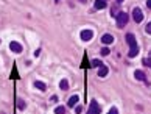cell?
Here are the masks:
<instances>
[{
  "label": "cell",
  "instance_id": "6da1fadb",
  "mask_svg": "<svg viewBox=\"0 0 151 114\" xmlns=\"http://www.w3.org/2000/svg\"><path fill=\"white\" fill-rule=\"evenodd\" d=\"M115 19H117V27L118 28H123L126 25V23H128V19H129V16L126 14V13H123V11H120L117 14V17H115Z\"/></svg>",
  "mask_w": 151,
  "mask_h": 114
},
{
  "label": "cell",
  "instance_id": "7a4b0ae2",
  "mask_svg": "<svg viewBox=\"0 0 151 114\" xmlns=\"http://www.w3.org/2000/svg\"><path fill=\"white\" fill-rule=\"evenodd\" d=\"M87 114H101V108L97 103V100H91V105L87 108Z\"/></svg>",
  "mask_w": 151,
  "mask_h": 114
},
{
  "label": "cell",
  "instance_id": "3957f363",
  "mask_svg": "<svg viewBox=\"0 0 151 114\" xmlns=\"http://www.w3.org/2000/svg\"><path fill=\"white\" fill-rule=\"evenodd\" d=\"M132 19L136 20V23H140L143 20V13H142L140 8H134V9H132Z\"/></svg>",
  "mask_w": 151,
  "mask_h": 114
},
{
  "label": "cell",
  "instance_id": "277c9868",
  "mask_svg": "<svg viewBox=\"0 0 151 114\" xmlns=\"http://www.w3.org/2000/svg\"><path fill=\"white\" fill-rule=\"evenodd\" d=\"M9 49H11V52H14V53H22V50H23V47L20 46L19 42H16V41H13L11 44H9Z\"/></svg>",
  "mask_w": 151,
  "mask_h": 114
},
{
  "label": "cell",
  "instance_id": "5b68a950",
  "mask_svg": "<svg viewBox=\"0 0 151 114\" xmlns=\"http://www.w3.org/2000/svg\"><path fill=\"white\" fill-rule=\"evenodd\" d=\"M94 38V31L92 30H83L81 31V39L83 41H91Z\"/></svg>",
  "mask_w": 151,
  "mask_h": 114
},
{
  "label": "cell",
  "instance_id": "8992f818",
  "mask_svg": "<svg viewBox=\"0 0 151 114\" xmlns=\"http://www.w3.org/2000/svg\"><path fill=\"white\" fill-rule=\"evenodd\" d=\"M139 46L137 44H134V46H131V50H129V53H128V56L129 58H134V56H137V53H139Z\"/></svg>",
  "mask_w": 151,
  "mask_h": 114
},
{
  "label": "cell",
  "instance_id": "52a82bcc",
  "mask_svg": "<svg viewBox=\"0 0 151 114\" xmlns=\"http://www.w3.org/2000/svg\"><path fill=\"white\" fill-rule=\"evenodd\" d=\"M126 42H128V46L131 47V46H134V44H137V41H136V36L132 33H128L126 34Z\"/></svg>",
  "mask_w": 151,
  "mask_h": 114
},
{
  "label": "cell",
  "instance_id": "ba28073f",
  "mask_svg": "<svg viewBox=\"0 0 151 114\" xmlns=\"http://www.w3.org/2000/svg\"><path fill=\"white\" fill-rule=\"evenodd\" d=\"M101 42H103V44H112V42H114V36H112V34H103Z\"/></svg>",
  "mask_w": 151,
  "mask_h": 114
},
{
  "label": "cell",
  "instance_id": "9c48e42d",
  "mask_svg": "<svg viewBox=\"0 0 151 114\" xmlns=\"http://www.w3.org/2000/svg\"><path fill=\"white\" fill-rule=\"evenodd\" d=\"M134 77H136L137 80H140V81H147V75H145V72H143V70H136Z\"/></svg>",
  "mask_w": 151,
  "mask_h": 114
},
{
  "label": "cell",
  "instance_id": "30bf717a",
  "mask_svg": "<svg viewBox=\"0 0 151 114\" xmlns=\"http://www.w3.org/2000/svg\"><path fill=\"white\" fill-rule=\"evenodd\" d=\"M95 8H97V9L106 8V0H95Z\"/></svg>",
  "mask_w": 151,
  "mask_h": 114
},
{
  "label": "cell",
  "instance_id": "8fae6325",
  "mask_svg": "<svg viewBox=\"0 0 151 114\" xmlns=\"http://www.w3.org/2000/svg\"><path fill=\"white\" fill-rule=\"evenodd\" d=\"M108 72H109V69L106 67V66H100V69H98V75L100 77H106Z\"/></svg>",
  "mask_w": 151,
  "mask_h": 114
},
{
  "label": "cell",
  "instance_id": "7c38bea8",
  "mask_svg": "<svg viewBox=\"0 0 151 114\" xmlns=\"http://www.w3.org/2000/svg\"><path fill=\"white\" fill-rule=\"evenodd\" d=\"M76 103H78V95H72V97L69 99L67 105H69V106H75Z\"/></svg>",
  "mask_w": 151,
  "mask_h": 114
},
{
  "label": "cell",
  "instance_id": "4fadbf2b",
  "mask_svg": "<svg viewBox=\"0 0 151 114\" xmlns=\"http://www.w3.org/2000/svg\"><path fill=\"white\" fill-rule=\"evenodd\" d=\"M59 87L62 89V91H67L69 89V81L67 80H61L59 81Z\"/></svg>",
  "mask_w": 151,
  "mask_h": 114
},
{
  "label": "cell",
  "instance_id": "5bb4252c",
  "mask_svg": "<svg viewBox=\"0 0 151 114\" xmlns=\"http://www.w3.org/2000/svg\"><path fill=\"white\" fill-rule=\"evenodd\" d=\"M34 86H36V87H38V89H41V91H45V84H44V83H42V81H36V83H34Z\"/></svg>",
  "mask_w": 151,
  "mask_h": 114
},
{
  "label": "cell",
  "instance_id": "9a60e30c",
  "mask_svg": "<svg viewBox=\"0 0 151 114\" xmlns=\"http://www.w3.org/2000/svg\"><path fill=\"white\" fill-rule=\"evenodd\" d=\"M55 114H65V108L64 106H56L55 108Z\"/></svg>",
  "mask_w": 151,
  "mask_h": 114
},
{
  "label": "cell",
  "instance_id": "2e32d148",
  "mask_svg": "<svg viewBox=\"0 0 151 114\" xmlns=\"http://www.w3.org/2000/svg\"><path fill=\"white\" fill-rule=\"evenodd\" d=\"M25 106H26V105H25V102H23L22 99L17 100V108H19V109H25Z\"/></svg>",
  "mask_w": 151,
  "mask_h": 114
},
{
  "label": "cell",
  "instance_id": "e0dca14e",
  "mask_svg": "<svg viewBox=\"0 0 151 114\" xmlns=\"http://www.w3.org/2000/svg\"><path fill=\"white\" fill-rule=\"evenodd\" d=\"M91 66H92V67H100V66H101V61H100V59H94L91 63Z\"/></svg>",
  "mask_w": 151,
  "mask_h": 114
},
{
  "label": "cell",
  "instance_id": "ac0fdd59",
  "mask_svg": "<svg viewBox=\"0 0 151 114\" xmlns=\"http://www.w3.org/2000/svg\"><path fill=\"white\" fill-rule=\"evenodd\" d=\"M118 6H112V9H111V14L114 16V17H117V14H118Z\"/></svg>",
  "mask_w": 151,
  "mask_h": 114
},
{
  "label": "cell",
  "instance_id": "d6986e66",
  "mask_svg": "<svg viewBox=\"0 0 151 114\" xmlns=\"http://www.w3.org/2000/svg\"><path fill=\"white\" fill-rule=\"evenodd\" d=\"M101 55H103V56L109 55V49H108V47H103V49H101Z\"/></svg>",
  "mask_w": 151,
  "mask_h": 114
},
{
  "label": "cell",
  "instance_id": "ffe728a7",
  "mask_svg": "<svg viewBox=\"0 0 151 114\" xmlns=\"http://www.w3.org/2000/svg\"><path fill=\"white\" fill-rule=\"evenodd\" d=\"M108 114H118V109H117L115 106H112V108L109 109V113H108Z\"/></svg>",
  "mask_w": 151,
  "mask_h": 114
},
{
  "label": "cell",
  "instance_id": "44dd1931",
  "mask_svg": "<svg viewBox=\"0 0 151 114\" xmlns=\"http://www.w3.org/2000/svg\"><path fill=\"white\" fill-rule=\"evenodd\" d=\"M145 30H147V33H148V34H151V22H148V23H147Z\"/></svg>",
  "mask_w": 151,
  "mask_h": 114
},
{
  "label": "cell",
  "instance_id": "7402d4cb",
  "mask_svg": "<svg viewBox=\"0 0 151 114\" xmlns=\"http://www.w3.org/2000/svg\"><path fill=\"white\" fill-rule=\"evenodd\" d=\"M143 64H145V66H150V67H151V58H150V59H148V58H145V59H143Z\"/></svg>",
  "mask_w": 151,
  "mask_h": 114
},
{
  "label": "cell",
  "instance_id": "603a6c76",
  "mask_svg": "<svg viewBox=\"0 0 151 114\" xmlns=\"http://www.w3.org/2000/svg\"><path fill=\"white\" fill-rule=\"evenodd\" d=\"M147 6H148V8H150V9H151V0H147Z\"/></svg>",
  "mask_w": 151,
  "mask_h": 114
},
{
  "label": "cell",
  "instance_id": "cb8c5ba5",
  "mask_svg": "<svg viewBox=\"0 0 151 114\" xmlns=\"http://www.w3.org/2000/svg\"><path fill=\"white\" fill-rule=\"evenodd\" d=\"M79 2H81V3H86V2H87V0H79Z\"/></svg>",
  "mask_w": 151,
  "mask_h": 114
},
{
  "label": "cell",
  "instance_id": "d4e9b609",
  "mask_svg": "<svg viewBox=\"0 0 151 114\" xmlns=\"http://www.w3.org/2000/svg\"><path fill=\"white\" fill-rule=\"evenodd\" d=\"M121 2H123V0H117V3H121Z\"/></svg>",
  "mask_w": 151,
  "mask_h": 114
},
{
  "label": "cell",
  "instance_id": "484cf974",
  "mask_svg": "<svg viewBox=\"0 0 151 114\" xmlns=\"http://www.w3.org/2000/svg\"><path fill=\"white\" fill-rule=\"evenodd\" d=\"M56 2H59V0H56Z\"/></svg>",
  "mask_w": 151,
  "mask_h": 114
}]
</instances>
